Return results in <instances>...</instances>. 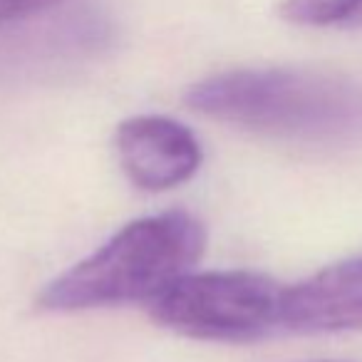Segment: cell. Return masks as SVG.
I'll return each mask as SVG.
<instances>
[{
  "mask_svg": "<svg viewBox=\"0 0 362 362\" xmlns=\"http://www.w3.org/2000/svg\"><path fill=\"white\" fill-rule=\"evenodd\" d=\"M194 112L253 134L298 144L362 141V82L310 67H243L194 82Z\"/></svg>",
  "mask_w": 362,
  "mask_h": 362,
  "instance_id": "1",
  "label": "cell"
},
{
  "mask_svg": "<svg viewBox=\"0 0 362 362\" xmlns=\"http://www.w3.org/2000/svg\"><path fill=\"white\" fill-rule=\"evenodd\" d=\"M206 251V226L192 211L146 216L127 223L87 258L50 281L35 305L50 313L146 303L194 271Z\"/></svg>",
  "mask_w": 362,
  "mask_h": 362,
  "instance_id": "2",
  "label": "cell"
},
{
  "mask_svg": "<svg viewBox=\"0 0 362 362\" xmlns=\"http://www.w3.org/2000/svg\"><path fill=\"white\" fill-rule=\"evenodd\" d=\"M286 286L266 273H187L149 303L154 322L192 340L248 342L281 327Z\"/></svg>",
  "mask_w": 362,
  "mask_h": 362,
  "instance_id": "3",
  "label": "cell"
},
{
  "mask_svg": "<svg viewBox=\"0 0 362 362\" xmlns=\"http://www.w3.org/2000/svg\"><path fill=\"white\" fill-rule=\"evenodd\" d=\"M115 149L127 179L151 194L187 184L204 161L197 134L164 115L124 119L115 132Z\"/></svg>",
  "mask_w": 362,
  "mask_h": 362,
  "instance_id": "4",
  "label": "cell"
},
{
  "mask_svg": "<svg viewBox=\"0 0 362 362\" xmlns=\"http://www.w3.org/2000/svg\"><path fill=\"white\" fill-rule=\"evenodd\" d=\"M281 327L300 335L362 330V253L286 286Z\"/></svg>",
  "mask_w": 362,
  "mask_h": 362,
  "instance_id": "5",
  "label": "cell"
},
{
  "mask_svg": "<svg viewBox=\"0 0 362 362\" xmlns=\"http://www.w3.org/2000/svg\"><path fill=\"white\" fill-rule=\"evenodd\" d=\"M281 18L300 28H362V0H283Z\"/></svg>",
  "mask_w": 362,
  "mask_h": 362,
  "instance_id": "6",
  "label": "cell"
},
{
  "mask_svg": "<svg viewBox=\"0 0 362 362\" xmlns=\"http://www.w3.org/2000/svg\"><path fill=\"white\" fill-rule=\"evenodd\" d=\"M55 3H60V0H0V25L30 18L35 13L52 8Z\"/></svg>",
  "mask_w": 362,
  "mask_h": 362,
  "instance_id": "7",
  "label": "cell"
}]
</instances>
